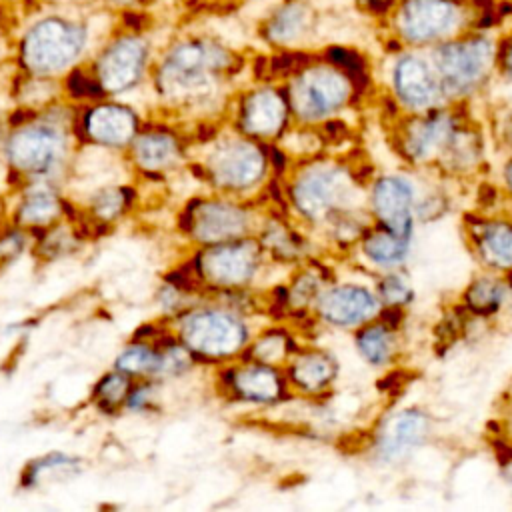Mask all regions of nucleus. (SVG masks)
Listing matches in <instances>:
<instances>
[{
	"label": "nucleus",
	"instance_id": "obj_11",
	"mask_svg": "<svg viewBox=\"0 0 512 512\" xmlns=\"http://www.w3.org/2000/svg\"><path fill=\"white\" fill-rule=\"evenodd\" d=\"M212 172L222 186L248 188L262 176L264 156L254 144L234 142L216 152Z\"/></svg>",
	"mask_w": 512,
	"mask_h": 512
},
{
	"label": "nucleus",
	"instance_id": "obj_2",
	"mask_svg": "<svg viewBox=\"0 0 512 512\" xmlns=\"http://www.w3.org/2000/svg\"><path fill=\"white\" fill-rule=\"evenodd\" d=\"M444 96L468 94L486 82L498 64V40L488 30H468L430 48Z\"/></svg>",
	"mask_w": 512,
	"mask_h": 512
},
{
	"label": "nucleus",
	"instance_id": "obj_17",
	"mask_svg": "<svg viewBox=\"0 0 512 512\" xmlns=\"http://www.w3.org/2000/svg\"><path fill=\"white\" fill-rule=\"evenodd\" d=\"M314 22V10L304 0H288L266 24V36L276 44H292L300 40Z\"/></svg>",
	"mask_w": 512,
	"mask_h": 512
},
{
	"label": "nucleus",
	"instance_id": "obj_33",
	"mask_svg": "<svg viewBox=\"0 0 512 512\" xmlns=\"http://www.w3.org/2000/svg\"><path fill=\"white\" fill-rule=\"evenodd\" d=\"M282 354H284V342L280 336H266L256 346V356L266 362L278 360Z\"/></svg>",
	"mask_w": 512,
	"mask_h": 512
},
{
	"label": "nucleus",
	"instance_id": "obj_6",
	"mask_svg": "<svg viewBox=\"0 0 512 512\" xmlns=\"http://www.w3.org/2000/svg\"><path fill=\"white\" fill-rule=\"evenodd\" d=\"M184 342L206 356L234 354L246 338L244 326L226 312L202 310L190 314L182 326Z\"/></svg>",
	"mask_w": 512,
	"mask_h": 512
},
{
	"label": "nucleus",
	"instance_id": "obj_37",
	"mask_svg": "<svg viewBox=\"0 0 512 512\" xmlns=\"http://www.w3.org/2000/svg\"><path fill=\"white\" fill-rule=\"evenodd\" d=\"M508 480H510V484H512V462H510V466H508Z\"/></svg>",
	"mask_w": 512,
	"mask_h": 512
},
{
	"label": "nucleus",
	"instance_id": "obj_22",
	"mask_svg": "<svg viewBox=\"0 0 512 512\" xmlns=\"http://www.w3.org/2000/svg\"><path fill=\"white\" fill-rule=\"evenodd\" d=\"M480 252L492 266L512 268V226L488 224L480 234Z\"/></svg>",
	"mask_w": 512,
	"mask_h": 512
},
{
	"label": "nucleus",
	"instance_id": "obj_34",
	"mask_svg": "<svg viewBox=\"0 0 512 512\" xmlns=\"http://www.w3.org/2000/svg\"><path fill=\"white\" fill-rule=\"evenodd\" d=\"M356 4L362 12L384 20L390 14V10L394 8L396 0H356Z\"/></svg>",
	"mask_w": 512,
	"mask_h": 512
},
{
	"label": "nucleus",
	"instance_id": "obj_36",
	"mask_svg": "<svg viewBox=\"0 0 512 512\" xmlns=\"http://www.w3.org/2000/svg\"><path fill=\"white\" fill-rule=\"evenodd\" d=\"M506 178H508V186H510V190H512V164L508 166V172H506Z\"/></svg>",
	"mask_w": 512,
	"mask_h": 512
},
{
	"label": "nucleus",
	"instance_id": "obj_9",
	"mask_svg": "<svg viewBox=\"0 0 512 512\" xmlns=\"http://www.w3.org/2000/svg\"><path fill=\"white\" fill-rule=\"evenodd\" d=\"M60 146L62 142L52 128L28 126L10 138L8 158L24 172H44L56 162Z\"/></svg>",
	"mask_w": 512,
	"mask_h": 512
},
{
	"label": "nucleus",
	"instance_id": "obj_18",
	"mask_svg": "<svg viewBox=\"0 0 512 512\" xmlns=\"http://www.w3.org/2000/svg\"><path fill=\"white\" fill-rule=\"evenodd\" d=\"M336 190L338 178L334 172H312L296 184L294 200L306 216L318 218L334 204L338 194Z\"/></svg>",
	"mask_w": 512,
	"mask_h": 512
},
{
	"label": "nucleus",
	"instance_id": "obj_23",
	"mask_svg": "<svg viewBox=\"0 0 512 512\" xmlns=\"http://www.w3.org/2000/svg\"><path fill=\"white\" fill-rule=\"evenodd\" d=\"M334 376V362L322 352L302 354L292 366V378L296 384L308 390L324 386Z\"/></svg>",
	"mask_w": 512,
	"mask_h": 512
},
{
	"label": "nucleus",
	"instance_id": "obj_14",
	"mask_svg": "<svg viewBox=\"0 0 512 512\" xmlns=\"http://www.w3.org/2000/svg\"><path fill=\"white\" fill-rule=\"evenodd\" d=\"M376 310L374 296L360 286H342L330 290L320 302V314L340 326H350L370 318Z\"/></svg>",
	"mask_w": 512,
	"mask_h": 512
},
{
	"label": "nucleus",
	"instance_id": "obj_16",
	"mask_svg": "<svg viewBox=\"0 0 512 512\" xmlns=\"http://www.w3.org/2000/svg\"><path fill=\"white\" fill-rule=\"evenodd\" d=\"M286 118L284 98L270 88L254 92L244 106V126L252 134L268 136L278 132Z\"/></svg>",
	"mask_w": 512,
	"mask_h": 512
},
{
	"label": "nucleus",
	"instance_id": "obj_19",
	"mask_svg": "<svg viewBox=\"0 0 512 512\" xmlns=\"http://www.w3.org/2000/svg\"><path fill=\"white\" fill-rule=\"evenodd\" d=\"M426 428H428V420L422 412L404 410L388 424L384 442H382V454L388 458L402 456L412 446L422 442V438L426 436Z\"/></svg>",
	"mask_w": 512,
	"mask_h": 512
},
{
	"label": "nucleus",
	"instance_id": "obj_26",
	"mask_svg": "<svg viewBox=\"0 0 512 512\" xmlns=\"http://www.w3.org/2000/svg\"><path fill=\"white\" fill-rule=\"evenodd\" d=\"M58 214L56 198L46 190L30 192L20 208V218L26 224H46Z\"/></svg>",
	"mask_w": 512,
	"mask_h": 512
},
{
	"label": "nucleus",
	"instance_id": "obj_20",
	"mask_svg": "<svg viewBox=\"0 0 512 512\" xmlns=\"http://www.w3.org/2000/svg\"><path fill=\"white\" fill-rule=\"evenodd\" d=\"M236 390L256 402L274 400L280 394V380L272 368L266 366H246L234 374Z\"/></svg>",
	"mask_w": 512,
	"mask_h": 512
},
{
	"label": "nucleus",
	"instance_id": "obj_13",
	"mask_svg": "<svg viewBox=\"0 0 512 512\" xmlns=\"http://www.w3.org/2000/svg\"><path fill=\"white\" fill-rule=\"evenodd\" d=\"M246 214L230 204L206 202L194 210L192 230L202 242H226L242 234Z\"/></svg>",
	"mask_w": 512,
	"mask_h": 512
},
{
	"label": "nucleus",
	"instance_id": "obj_38",
	"mask_svg": "<svg viewBox=\"0 0 512 512\" xmlns=\"http://www.w3.org/2000/svg\"><path fill=\"white\" fill-rule=\"evenodd\" d=\"M118 2H126V0H118Z\"/></svg>",
	"mask_w": 512,
	"mask_h": 512
},
{
	"label": "nucleus",
	"instance_id": "obj_32",
	"mask_svg": "<svg viewBox=\"0 0 512 512\" xmlns=\"http://www.w3.org/2000/svg\"><path fill=\"white\" fill-rule=\"evenodd\" d=\"M122 206H124L122 190H106L98 196V200L94 204V210L102 218H112L122 210Z\"/></svg>",
	"mask_w": 512,
	"mask_h": 512
},
{
	"label": "nucleus",
	"instance_id": "obj_8",
	"mask_svg": "<svg viewBox=\"0 0 512 512\" xmlns=\"http://www.w3.org/2000/svg\"><path fill=\"white\" fill-rule=\"evenodd\" d=\"M146 60V48L138 38H120L98 60V80L108 92H120L130 88Z\"/></svg>",
	"mask_w": 512,
	"mask_h": 512
},
{
	"label": "nucleus",
	"instance_id": "obj_12",
	"mask_svg": "<svg viewBox=\"0 0 512 512\" xmlns=\"http://www.w3.org/2000/svg\"><path fill=\"white\" fill-rule=\"evenodd\" d=\"M374 212L384 222V226L408 238L410 234V204H412V188L402 178H382L374 188Z\"/></svg>",
	"mask_w": 512,
	"mask_h": 512
},
{
	"label": "nucleus",
	"instance_id": "obj_25",
	"mask_svg": "<svg viewBox=\"0 0 512 512\" xmlns=\"http://www.w3.org/2000/svg\"><path fill=\"white\" fill-rule=\"evenodd\" d=\"M136 160L150 170L162 168L176 158V142L168 134H146L136 142Z\"/></svg>",
	"mask_w": 512,
	"mask_h": 512
},
{
	"label": "nucleus",
	"instance_id": "obj_31",
	"mask_svg": "<svg viewBox=\"0 0 512 512\" xmlns=\"http://www.w3.org/2000/svg\"><path fill=\"white\" fill-rule=\"evenodd\" d=\"M126 390H128L126 378H124V376H118V374H110L108 378L102 380V384H100V388H98V394H100V398H102L106 404H118L120 400H124Z\"/></svg>",
	"mask_w": 512,
	"mask_h": 512
},
{
	"label": "nucleus",
	"instance_id": "obj_15",
	"mask_svg": "<svg viewBox=\"0 0 512 512\" xmlns=\"http://www.w3.org/2000/svg\"><path fill=\"white\" fill-rule=\"evenodd\" d=\"M86 130L100 144L120 146L134 136L136 118L128 108L106 104V106L94 108L88 114Z\"/></svg>",
	"mask_w": 512,
	"mask_h": 512
},
{
	"label": "nucleus",
	"instance_id": "obj_3",
	"mask_svg": "<svg viewBox=\"0 0 512 512\" xmlns=\"http://www.w3.org/2000/svg\"><path fill=\"white\" fill-rule=\"evenodd\" d=\"M84 46V30L62 18L36 22L22 42V60L36 74H50L66 68Z\"/></svg>",
	"mask_w": 512,
	"mask_h": 512
},
{
	"label": "nucleus",
	"instance_id": "obj_5",
	"mask_svg": "<svg viewBox=\"0 0 512 512\" xmlns=\"http://www.w3.org/2000/svg\"><path fill=\"white\" fill-rule=\"evenodd\" d=\"M392 88L398 100L412 110H428L442 96V84L430 56L410 48L396 54L392 64Z\"/></svg>",
	"mask_w": 512,
	"mask_h": 512
},
{
	"label": "nucleus",
	"instance_id": "obj_24",
	"mask_svg": "<svg viewBox=\"0 0 512 512\" xmlns=\"http://www.w3.org/2000/svg\"><path fill=\"white\" fill-rule=\"evenodd\" d=\"M408 250V238L398 236L390 230L386 232H376L366 238L364 242V252L368 258L380 266H394L404 260Z\"/></svg>",
	"mask_w": 512,
	"mask_h": 512
},
{
	"label": "nucleus",
	"instance_id": "obj_21",
	"mask_svg": "<svg viewBox=\"0 0 512 512\" xmlns=\"http://www.w3.org/2000/svg\"><path fill=\"white\" fill-rule=\"evenodd\" d=\"M450 136V118L444 114H430L428 118L416 122L414 130L410 132L408 148L414 158L428 156L436 150L446 138Z\"/></svg>",
	"mask_w": 512,
	"mask_h": 512
},
{
	"label": "nucleus",
	"instance_id": "obj_10",
	"mask_svg": "<svg viewBox=\"0 0 512 512\" xmlns=\"http://www.w3.org/2000/svg\"><path fill=\"white\" fill-rule=\"evenodd\" d=\"M256 258L258 252L250 242L222 244L202 256L200 270L214 284L236 286L252 276Z\"/></svg>",
	"mask_w": 512,
	"mask_h": 512
},
{
	"label": "nucleus",
	"instance_id": "obj_30",
	"mask_svg": "<svg viewBox=\"0 0 512 512\" xmlns=\"http://www.w3.org/2000/svg\"><path fill=\"white\" fill-rule=\"evenodd\" d=\"M380 294L382 298L392 304V306H400V304H406L412 294H410V288L398 278V276H388L382 280L380 284Z\"/></svg>",
	"mask_w": 512,
	"mask_h": 512
},
{
	"label": "nucleus",
	"instance_id": "obj_1",
	"mask_svg": "<svg viewBox=\"0 0 512 512\" xmlns=\"http://www.w3.org/2000/svg\"><path fill=\"white\" fill-rule=\"evenodd\" d=\"M474 0H396L384 26L406 48H432L468 30H482Z\"/></svg>",
	"mask_w": 512,
	"mask_h": 512
},
{
	"label": "nucleus",
	"instance_id": "obj_28",
	"mask_svg": "<svg viewBox=\"0 0 512 512\" xmlns=\"http://www.w3.org/2000/svg\"><path fill=\"white\" fill-rule=\"evenodd\" d=\"M116 364H118V370L128 374L156 372L162 366V356L150 350L148 346H132L120 354Z\"/></svg>",
	"mask_w": 512,
	"mask_h": 512
},
{
	"label": "nucleus",
	"instance_id": "obj_7",
	"mask_svg": "<svg viewBox=\"0 0 512 512\" xmlns=\"http://www.w3.org/2000/svg\"><path fill=\"white\" fill-rule=\"evenodd\" d=\"M226 52L208 42H184L176 46L164 64V78L176 86H196L208 78L212 70L226 66Z\"/></svg>",
	"mask_w": 512,
	"mask_h": 512
},
{
	"label": "nucleus",
	"instance_id": "obj_4",
	"mask_svg": "<svg viewBox=\"0 0 512 512\" xmlns=\"http://www.w3.org/2000/svg\"><path fill=\"white\" fill-rule=\"evenodd\" d=\"M354 80L334 64L302 70L290 90L294 110L304 118H320L340 108L352 92Z\"/></svg>",
	"mask_w": 512,
	"mask_h": 512
},
{
	"label": "nucleus",
	"instance_id": "obj_29",
	"mask_svg": "<svg viewBox=\"0 0 512 512\" xmlns=\"http://www.w3.org/2000/svg\"><path fill=\"white\" fill-rule=\"evenodd\" d=\"M504 296V288L496 280H480L468 292V304L476 312H492L500 306Z\"/></svg>",
	"mask_w": 512,
	"mask_h": 512
},
{
	"label": "nucleus",
	"instance_id": "obj_35",
	"mask_svg": "<svg viewBox=\"0 0 512 512\" xmlns=\"http://www.w3.org/2000/svg\"><path fill=\"white\" fill-rule=\"evenodd\" d=\"M498 64L512 80V32L504 40H498Z\"/></svg>",
	"mask_w": 512,
	"mask_h": 512
},
{
	"label": "nucleus",
	"instance_id": "obj_27",
	"mask_svg": "<svg viewBox=\"0 0 512 512\" xmlns=\"http://www.w3.org/2000/svg\"><path fill=\"white\" fill-rule=\"evenodd\" d=\"M358 348L362 356L372 364H382L390 358L392 336L384 326H370L358 336Z\"/></svg>",
	"mask_w": 512,
	"mask_h": 512
}]
</instances>
